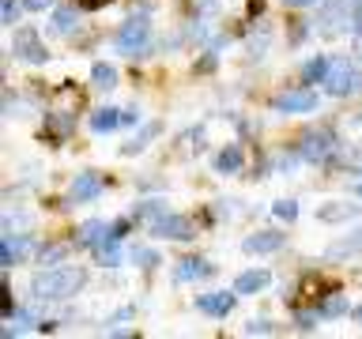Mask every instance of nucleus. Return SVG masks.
<instances>
[{
	"label": "nucleus",
	"instance_id": "obj_1",
	"mask_svg": "<svg viewBox=\"0 0 362 339\" xmlns=\"http://www.w3.org/2000/svg\"><path fill=\"white\" fill-rule=\"evenodd\" d=\"M83 282H87V276L79 268H53L30 282V290H34L38 298H68V294H76Z\"/></svg>",
	"mask_w": 362,
	"mask_h": 339
},
{
	"label": "nucleus",
	"instance_id": "obj_2",
	"mask_svg": "<svg viewBox=\"0 0 362 339\" xmlns=\"http://www.w3.org/2000/svg\"><path fill=\"white\" fill-rule=\"evenodd\" d=\"M325 91L336 94V99H348V94L362 91V72L348 61H332V68L325 76Z\"/></svg>",
	"mask_w": 362,
	"mask_h": 339
},
{
	"label": "nucleus",
	"instance_id": "obj_3",
	"mask_svg": "<svg viewBox=\"0 0 362 339\" xmlns=\"http://www.w3.org/2000/svg\"><path fill=\"white\" fill-rule=\"evenodd\" d=\"M148 38H151L148 19H128L125 27H121V34H117V45L125 53H143L148 50Z\"/></svg>",
	"mask_w": 362,
	"mask_h": 339
},
{
	"label": "nucleus",
	"instance_id": "obj_4",
	"mask_svg": "<svg viewBox=\"0 0 362 339\" xmlns=\"http://www.w3.org/2000/svg\"><path fill=\"white\" fill-rule=\"evenodd\" d=\"M279 113H310L313 106H317V94L305 91V87H294V91H283L276 94V102H272Z\"/></svg>",
	"mask_w": 362,
	"mask_h": 339
},
{
	"label": "nucleus",
	"instance_id": "obj_5",
	"mask_svg": "<svg viewBox=\"0 0 362 339\" xmlns=\"http://www.w3.org/2000/svg\"><path fill=\"white\" fill-rule=\"evenodd\" d=\"M151 234H159V238H170V241H189V238H192V223L181 219V215H163V219H155Z\"/></svg>",
	"mask_w": 362,
	"mask_h": 339
},
{
	"label": "nucleus",
	"instance_id": "obj_6",
	"mask_svg": "<svg viewBox=\"0 0 362 339\" xmlns=\"http://www.w3.org/2000/svg\"><path fill=\"white\" fill-rule=\"evenodd\" d=\"M332 147H336L332 132H310V136H305V140L299 143L302 158H310V163H321V158H325Z\"/></svg>",
	"mask_w": 362,
	"mask_h": 339
},
{
	"label": "nucleus",
	"instance_id": "obj_7",
	"mask_svg": "<svg viewBox=\"0 0 362 339\" xmlns=\"http://www.w3.org/2000/svg\"><path fill=\"white\" fill-rule=\"evenodd\" d=\"M15 53H19L23 61H30V64H46V61H50L46 45L38 42V38L30 34V30H19V34H15Z\"/></svg>",
	"mask_w": 362,
	"mask_h": 339
},
{
	"label": "nucleus",
	"instance_id": "obj_8",
	"mask_svg": "<svg viewBox=\"0 0 362 339\" xmlns=\"http://www.w3.org/2000/svg\"><path fill=\"white\" fill-rule=\"evenodd\" d=\"M283 241H287V238H283L279 230H261V234H253V238L241 241V249H245V253H253V256H261V253H276Z\"/></svg>",
	"mask_w": 362,
	"mask_h": 339
},
{
	"label": "nucleus",
	"instance_id": "obj_9",
	"mask_svg": "<svg viewBox=\"0 0 362 339\" xmlns=\"http://www.w3.org/2000/svg\"><path fill=\"white\" fill-rule=\"evenodd\" d=\"M102 192V177L99 174H79L72 181V204H83V200H94Z\"/></svg>",
	"mask_w": 362,
	"mask_h": 339
},
{
	"label": "nucleus",
	"instance_id": "obj_10",
	"mask_svg": "<svg viewBox=\"0 0 362 339\" xmlns=\"http://www.w3.org/2000/svg\"><path fill=\"white\" fill-rule=\"evenodd\" d=\"M200 309L212 313V317H227V313L234 309V294H227V290H219V294H204L200 298Z\"/></svg>",
	"mask_w": 362,
	"mask_h": 339
},
{
	"label": "nucleus",
	"instance_id": "obj_11",
	"mask_svg": "<svg viewBox=\"0 0 362 339\" xmlns=\"http://www.w3.org/2000/svg\"><path fill=\"white\" fill-rule=\"evenodd\" d=\"M241 163H245V151H241V143H230V147L219 151V158H215V170H219V174H234V170H241Z\"/></svg>",
	"mask_w": 362,
	"mask_h": 339
},
{
	"label": "nucleus",
	"instance_id": "obj_12",
	"mask_svg": "<svg viewBox=\"0 0 362 339\" xmlns=\"http://www.w3.org/2000/svg\"><path fill=\"white\" fill-rule=\"evenodd\" d=\"M268 282H272L268 271H241L238 282H234V290H238V294H257V290H264Z\"/></svg>",
	"mask_w": 362,
	"mask_h": 339
},
{
	"label": "nucleus",
	"instance_id": "obj_13",
	"mask_svg": "<svg viewBox=\"0 0 362 339\" xmlns=\"http://www.w3.org/2000/svg\"><path fill=\"white\" fill-rule=\"evenodd\" d=\"M208 271H212V264H204L200 256H189V260H181V264H178L174 279H178V282H189V279H204Z\"/></svg>",
	"mask_w": 362,
	"mask_h": 339
},
{
	"label": "nucleus",
	"instance_id": "obj_14",
	"mask_svg": "<svg viewBox=\"0 0 362 339\" xmlns=\"http://www.w3.org/2000/svg\"><path fill=\"white\" fill-rule=\"evenodd\" d=\"M117 125H125V113H121V110H99L91 117L94 132H110V128H117Z\"/></svg>",
	"mask_w": 362,
	"mask_h": 339
},
{
	"label": "nucleus",
	"instance_id": "obj_15",
	"mask_svg": "<svg viewBox=\"0 0 362 339\" xmlns=\"http://www.w3.org/2000/svg\"><path fill=\"white\" fill-rule=\"evenodd\" d=\"M106 230H110L106 223H87L83 230H79V241L94 249V245H102V241H106V238H114V234H106Z\"/></svg>",
	"mask_w": 362,
	"mask_h": 339
},
{
	"label": "nucleus",
	"instance_id": "obj_16",
	"mask_svg": "<svg viewBox=\"0 0 362 339\" xmlns=\"http://www.w3.org/2000/svg\"><path fill=\"white\" fill-rule=\"evenodd\" d=\"M91 83L102 87V91L117 87V68H114V64H94V68H91Z\"/></svg>",
	"mask_w": 362,
	"mask_h": 339
},
{
	"label": "nucleus",
	"instance_id": "obj_17",
	"mask_svg": "<svg viewBox=\"0 0 362 339\" xmlns=\"http://www.w3.org/2000/svg\"><path fill=\"white\" fill-rule=\"evenodd\" d=\"M50 30H53V34H72V30H76V12H72V8H61V12H53Z\"/></svg>",
	"mask_w": 362,
	"mask_h": 339
},
{
	"label": "nucleus",
	"instance_id": "obj_18",
	"mask_svg": "<svg viewBox=\"0 0 362 339\" xmlns=\"http://www.w3.org/2000/svg\"><path fill=\"white\" fill-rule=\"evenodd\" d=\"M94 256H99V264H106V268H110V264H117V260H121L117 234H114V238H106V241H102V245H94Z\"/></svg>",
	"mask_w": 362,
	"mask_h": 339
},
{
	"label": "nucleus",
	"instance_id": "obj_19",
	"mask_svg": "<svg viewBox=\"0 0 362 339\" xmlns=\"http://www.w3.org/2000/svg\"><path fill=\"white\" fill-rule=\"evenodd\" d=\"M328 68H332V61H328V56H317V61H310V64L302 68V76L310 79V83H317V79L328 76Z\"/></svg>",
	"mask_w": 362,
	"mask_h": 339
},
{
	"label": "nucleus",
	"instance_id": "obj_20",
	"mask_svg": "<svg viewBox=\"0 0 362 339\" xmlns=\"http://www.w3.org/2000/svg\"><path fill=\"white\" fill-rule=\"evenodd\" d=\"M355 212H359L355 204H348V207H321V219L325 223H340V219H351Z\"/></svg>",
	"mask_w": 362,
	"mask_h": 339
},
{
	"label": "nucleus",
	"instance_id": "obj_21",
	"mask_svg": "<svg viewBox=\"0 0 362 339\" xmlns=\"http://www.w3.org/2000/svg\"><path fill=\"white\" fill-rule=\"evenodd\" d=\"M38 260L50 264V268H57V260H64V245H46L42 253H38Z\"/></svg>",
	"mask_w": 362,
	"mask_h": 339
},
{
	"label": "nucleus",
	"instance_id": "obj_22",
	"mask_svg": "<svg viewBox=\"0 0 362 339\" xmlns=\"http://www.w3.org/2000/svg\"><path fill=\"white\" fill-rule=\"evenodd\" d=\"M132 260L140 264V268H155V264H159V253H155V249H132Z\"/></svg>",
	"mask_w": 362,
	"mask_h": 339
},
{
	"label": "nucleus",
	"instance_id": "obj_23",
	"mask_svg": "<svg viewBox=\"0 0 362 339\" xmlns=\"http://www.w3.org/2000/svg\"><path fill=\"white\" fill-rule=\"evenodd\" d=\"M343 309H348V302H343V298H325V305H321V313H328V317H340Z\"/></svg>",
	"mask_w": 362,
	"mask_h": 339
},
{
	"label": "nucleus",
	"instance_id": "obj_24",
	"mask_svg": "<svg viewBox=\"0 0 362 339\" xmlns=\"http://www.w3.org/2000/svg\"><path fill=\"white\" fill-rule=\"evenodd\" d=\"M50 128H53V132H72V117H68V113H61V117L53 113V117H50Z\"/></svg>",
	"mask_w": 362,
	"mask_h": 339
},
{
	"label": "nucleus",
	"instance_id": "obj_25",
	"mask_svg": "<svg viewBox=\"0 0 362 339\" xmlns=\"http://www.w3.org/2000/svg\"><path fill=\"white\" fill-rule=\"evenodd\" d=\"M272 212H276V215H279V219H294V215H299V207H294V204H291V200H279V204H276V207H272Z\"/></svg>",
	"mask_w": 362,
	"mask_h": 339
},
{
	"label": "nucleus",
	"instance_id": "obj_26",
	"mask_svg": "<svg viewBox=\"0 0 362 339\" xmlns=\"http://www.w3.org/2000/svg\"><path fill=\"white\" fill-rule=\"evenodd\" d=\"M355 249H362V230H355V238L340 241V245H336V253H355Z\"/></svg>",
	"mask_w": 362,
	"mask_h": 339
},
{
	"label": "nucleus",
	"instance_id": "obj_27",
	"mask_svg": "<svg viewBox=\"0 0 362 339\" xmlns=\"http://www.w3.org/2000/svg\"><path fill=\"white\" fill-rule=\"evenodd\" d=\"M19 19V4L15 0H4V23H15Z\"/></svg>",
	"mask_w": 362,
	"mask_h": 339
},
{
	"label": "nucleus",
	"instance_id": "obj_28",
	"mask_svg": "<svg viewBox=\"0 0 362 339\" xmlns=\"http://www.w3.org/2000/svg\"><path fill=\"white\" fill-rule=\"evenodd\" d=\"M53 0H23V8H27V12H42V8H50Z\"/></svg>",
	"mask_w": 362,
	"mask_h": 339
},
{
	"label": "nucleus",
	"instance_id": "obj_29",
	"mask_svg": "<svg viewBox=\"0 0 362 339\" xmlns=\"http://www.w3.org/2000/svg\"><path fill=\"white\" fill-rule=\"evenodd\" d=\"M249 332H253V336H264V332H272V325H268V320H253V325H249Z\"/></svg>",
	"mask_w": 362,
	"mask_h": 339
},
{
	"label": "nucleus",
	"instance_id": "obj_30",
	"mask_svg": "<svg viewBox=\"0 0 362 339\" xmlns=\"http://www.w3.org/2000/svg\"><path fill=\"white\" fill-rule=\"evenodd\" d=\"M102 4H110V0H83V8H102Z\"/></svg>",
	"mask_w": 362,
	"mask_h": 339
},
{
	"label": "nucleus",
	"instance_id": "obj_31",
	"mask_svg": "<svg viewBox=\"0 0 362 339\" xmlns=\"http://www.w3.org/2000/svg\"><path fill=\"white\" fill-rule=\"evenodd\" d=\"M355 53H359V61H362V34H359V42H355Z\"/></svg>",
	"mask_w": 362,
	"mask_h": 339
},
{
	"label": "nucleus",
	"instance_id": "obj_32",
	"mask_svg": "<svg viewBox=\"0 0 362 339\" xmlns=\"http://www.w3.org/2000/svg\"><path fill=\"white\" fill-rule=\"evenodd\" d=\"M287 4H313V0H287Z\"/></svg>",
	"mask_w": 362,
	"mask_h": 339
},
{
	"label": "nucleus",
	"instance_id": "obj_33",
	"mask_svg": "<svg viewBox=\"0 0 362 339\" xmlns=\"http://www.w3.org/2000/svg\"><path fill=\"white\" fill-rule=\"evenodd\" d=\"M359 325H362V309H359Z\"/></svg>",
	"mask_w": 362,
	"mask_h": 339
}]
</instances>
